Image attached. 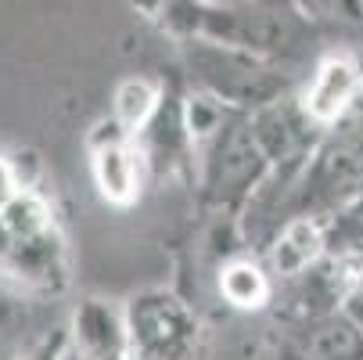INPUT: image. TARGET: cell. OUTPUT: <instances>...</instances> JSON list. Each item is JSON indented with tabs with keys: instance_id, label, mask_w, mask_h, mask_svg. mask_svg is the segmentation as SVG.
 I'll return each instance as SVG.
<instances>
[{
	"instance_id": "obj_2",
	"label": "cell",
	"mask_w": 363,
	"mask_h": 360,
	"mask_svg": "<svg viewBox=\"0 0 363 360\" xmlns=\"http://www.w3.org/2000/svg\"><path fill=\"white\" fill-rule=\"evenodd\" d=\"M151 105H155V94H151L147 83H126V87L119 90V112H123V119H126L130 126L140 123V119L151 112Z\"/></svg>"
},
{
	"instance_id": "obj_3",
	"label": "cell",
	"mask_w": 363,
	"mask_h": 360,
	"mask_svg": "<svg viewBox=\"0 0 363 360\" xmlns=\"http://www.w3.org/2000/svg\"><path fill=\"white\" fill-rule=\"evenodd\" d=\"M227 288H230V299H238V302H252L259 292H263V281H259V274L255 271H248V267H238V271H230L227 274Z\"/></svg>"
},
{
	"instance_id": "obj_1",
	"label": "cell",
	"mask_w": 363,
	"mask_h": 360,
	"mask_svg": "<svg viewBox=\"0 0 363 360\" xmlns=\"http://www.w3.org/2000/svg\"><path fill=\"white\" fill-rule=\"evenodd\" d=\"M352 90H356V69L349 62H331V65H324V72L313 87L309 109L320 119H331L335 112H342V105L352 97Z\"/></svg>"
}]
</instances>
